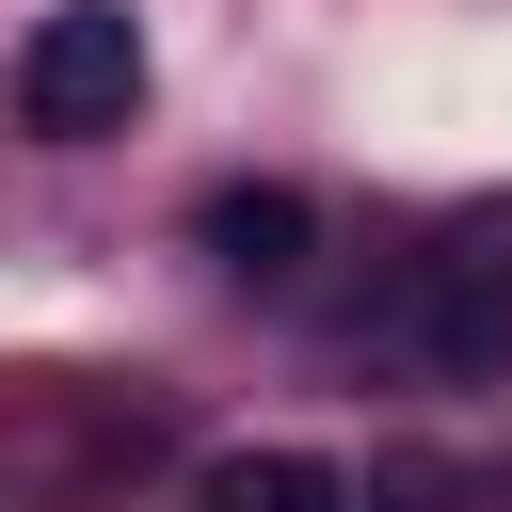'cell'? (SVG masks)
I'll return each mask as SVG.
<instances>
[{
    "label": "cell",
    "instance_id": "cell-5",
    "mask_svg": "<svg viewBox=\"0 0 512 512\" xmlns=\"http://www.w3.org/2000/svg\"><path fill=\"white\" fill-rule=\"evenodd\" d=\"M384 512H496V480L480 464H448V448H384V480H368Z\"/></svg>",
    "mask_w": 512,
    "mask_h": 512
},
{
    "label": "cell",
    "instance_id": "cell-3",
    "mask_svg": "<svg viewBox=\"0 0 512 512\" xmlns=\"http://www.w3.org/2000/svg\"><path fill=\"white\" fill-rule=\"evenodd\" d=\"M304 240H320V208H304L288 176H224V192H208V256H224L240 288H288Z\"/></svg>",
    "mask_w": 512,
    "mask_h": 512
},
{
    "label": "cell",
    "instance_id": "cell-2",
    "mask_svg": "<svg viewBox=\"0 0 512 512\" xmlns=\"http://www.w3.org/2000/svg\"><path fill=\"white\" fill-rule=\"evenodd\" d=\"M400 336H416L448 384L512 368V192H480V208L432 224V256H416V288H400Z\"/></svg>",
    "mask_w": 512,
    "mask_h": 512
},
{
    "label": "cell",
    "instance_id": "cell-1",
    "mask_svg": "<svg viewBox=\"0 0 512 512\" xmlns=\"http://www.w3.org/2000/svg\"><path fill=\"white\" fill-rule=\"evenodd\" d=\"M128 112H144V32H128V0H48V16L16 32V128L112 144Z\"/></svg>",
    "mask_w": 512,
    "mask_h": 512
},
{
    "label": "cell",
    "instance_id": "cell-4",
    "mask_svg": "<svg viewBox=\"0 0 512 512\" xmlns=\"http://www.w3.org/2000/svg\"><path fill=\"white\" fill-rule=\"evenodd\" d=\"M192 496H208V512H352V480H336L320 448H224Z\"/></svg>",
    "mask_w": 512,
    "mask_h": 512
}]
</instances>
